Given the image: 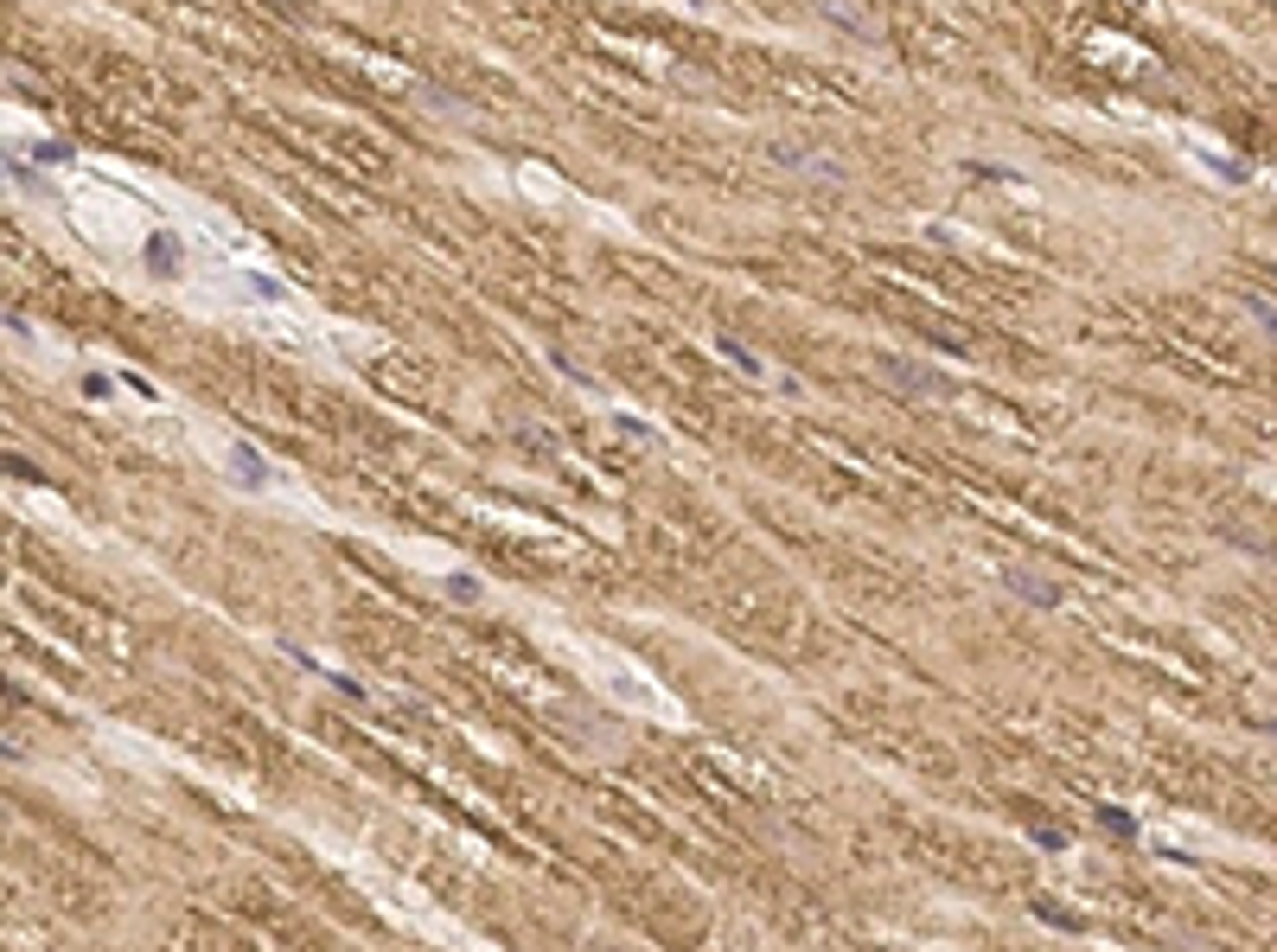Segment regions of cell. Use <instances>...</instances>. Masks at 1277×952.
Masks as SVG:
<instances>
[{"label":"cell","mask_w":1277,"mask_h":952,"mask_svg":"<svg viewBox=\"0 0 1277 952\" xmlns=\"http://www.w3.org/2000/svg\"><path fill=\"white\" fill-rule=\"evenodd\" d=\"M882 377L894 384V390H907V397H946V390H952L946 371L920 365V359H882Z\"/></svg>","instance_id":"1"},{"label":"cell","mask_w":1277,"mask_h":952,"mask_svg":"<svg viewBox=\"0 0 1277 952\" xmlns=\"http://www.w3.org/2000/svg\"><path fill=\"white\" fill-rule=\"evenodd\" d=\"M230 467H237V486H243V492H262V486L275 479V467L262 461L256 441H230Z\"/></svg>","instance_id":"2"},{"label":"cell","mask_w":1277,"mask_h":952,"mask_svg":"<svg viewBox=\"0 0 1277 952\" xmlns=\"http://www.w3.org/2000/svg\"><path fill=\"white\" fill-rule=\"evenodd\" d=\"M1003 588L1022 594V601H1035V608H1054V601H1061V582H1054V576H1035V569H1003Z\"/></svg>","instance_id":"3"},{"label":"cell","mask_w":1277,"mask_h":952,"mask_svg":"<svg viewBox=\"0 0 1277 952\" xmlns=\"http://www.w3.org/2000/svg\"><path fill=\"white\" fill-rule=\"evenodd\" d=\"M141 256H147V269H154V275H179V262H185V250H179V237H173V230H154V237H147V250H141Z\"/></svg>","instance_id":"4"},{"label":"cell","mask_w":1277,"mask_h":952,"mask_svg":"<svg viewBox=\"0 0 1277 952\" xmlns=\"http://www.w3.org/2000/svg\"><path fill=\"white\" fill-rule=\"evenodd\" d=\"M773 160H785V167H817V180H844V160H830V154H812V147H773Z\"/></svg>","instance_id":"5"},{"label":"cell","mask_w":1277,"mask_h":952,"mask_svg":"<svg viewBox=\"0 0 1277 952\" xmlns=\"http://www.w3.org/2000/svg\"><path fill=\"white\" fill-rule=\"evenodd\" d=\"M441 588H448V601H461V608H473V601H479V594H486V588H479V576H473V569H454V576H448V582H441Z\"/></svg>","instance_id":"6"},{"label":"cell","mask_w":1277,"mask_h":952,"mask_svg":"<svg viewBox=\"0 0 1277 952\" xmlns=\"http://www.w3.org/2000/svg\"><path fill=\"white\" fill-rule=\"evenodd\" d=\"M1099 825H1105V831H1118L1124 843L1137 838V818H1131V812H1118V806H1099Z\"/></svg>","instance_id":"7"},{"label":"cell","mask_w":1277,"mask_h":952,"mask_svg":"<svg viewBox=\"0 0 1277 952\" xmlns=\"http://www.w3.org/2000/svg\"><path fill=\"white\" fill-rule=\"evenodd\" d=\"M722 352H728V359H735V365H741V371H754V377H760V359H754V352H747V345H735V339H722Z\"/></svg>","instance_id":"8"},{"label":"cell","mask_w":1277,"mask_h":952,"mask_svg":"<svg viewBox=\"0 0 1277 952\" xmlns=\"http://www.w3.org/2000/svg\"><path fill=\"white\" fill-rule=\"evenodd\" d=\"M1252 320H1258V327L1277 339V307H1271V300H1252Z\"/></svg>","instance_id":"9"},{"label":"cell","mask_w":1277,"mask_h":952,"mask_svg":"<svg viewBox=\"0 0 1277 952\" xmlns=\"http://www.w3.org/2000/svg\"><path fill=\"white\" fill-rule=\"evenodd\" d=\"M1035 843H1041V850H1066V831H1061V825H1041Z\"/></svg>","instance_id":"10"},{"label":"cell","mask_w":1277,"mask_h":952,"mask_svg":"<svg viewBox=\"0 0 1277 952\" xmlns=\"http://www.w3.org/2000/svg\"><path fill=\"white\" fill-rule=\"evenodd\" d=\"M1252 729H1258V735H1277V723H1252Z\"/></svg>","instance_id":"11"},{"label":"cell","mask_w":1277,"mask_h":952,"mask_svg":"<svg viewBox=\"0 0 1277 952\" xmlns=\"http://www.w3.org/2000/svg\"><path fill=\"white\" fill-rule=\"evenodd\" d=\"M1271 275H1277V269H1271Z\"/></svg>","instance_id":"12"}]
</instances>
